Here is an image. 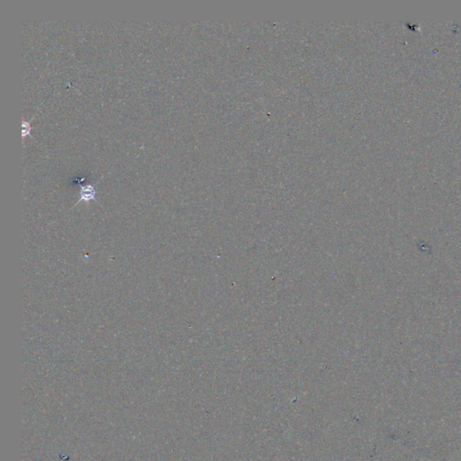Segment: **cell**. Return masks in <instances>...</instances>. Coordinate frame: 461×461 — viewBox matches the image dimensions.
<instances>
[{
  "mask_svg": "<svg viewBox=\"0 0 461 461\" xmlns=\"http://www.w3.org/2000/svg\"><path fill=\"white\" fill-rule=\"evenodd\" d=\"M79 196H80V198L78 199V203L82 202V201L89 202V201H91L93 199H95V198H96V189H95V186L91 184H87L85 185V186H82L81 189H80V191H79Z\"/></svg>",
  "mask_w": 461,
  "mask_h": 461,
  "instance_id": "1",
  "label": "cell"
},
{
  "mask_svg": "<svg viewBox=\"0 0 461 461\" xmlns=\"http://www.w3.org/2000/svg\"><path fill=\"white\" fill-rule=\"evenodd\" d=\"M31 130H32L31 123L24 120L22 124V136L24 139L28 135L31 136Z\"/></svg>",
  "mask_w": 461,
  "mask_h": 461,
  "instance_id": "2",
  "label": "cell"
}]
</instances>
